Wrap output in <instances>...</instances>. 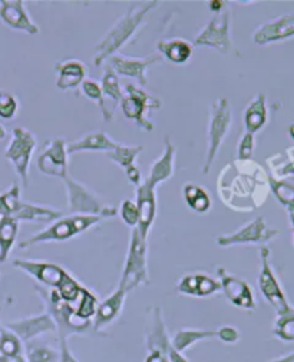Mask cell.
<instances>
[{
  "label": "cell",
  "instance_id": "6da1fadb",
  "mask_svg": "<svg viewBox=\"0 0 294 362\" xmlns=\"http://www.w3.org/2000/svg\"><path fill=\"white\" fill-rule=\"evenodd\" d=\"M264 182H268V176L256 162L235 159L221 169L217 192L227 208L249 212L263 205L267 191Z\"/></svg>",
  "mask_w": 294,
  "mask_h": 362
},
{
  "label": "cell",
  "instance_id": "7a4b0ae2",
  "mask_svg": "<svg viewBox=\"0 0 294 362\" xmlns=\"http://www.w3.org/2000/svg\"><path fill=\"white\" fill-rule=\"evenodd\" d=\"M159 4L158 2H147L142 5H132L125 15L115 22V25L106 32V35L101 39V42L95 46L94 64L96 68H101L106 60L118 54L130 40L134 39L137 32L144 25L145 18L151 11H154Z\"/></svg>",
  "mask_w": 294,
  "mask_h": 362
},
{
  "label": "cell",
  "instance_id": "3957f363",
  "mask_svg": "<svg viewBox=\"0 0 294 362\" xmlns=\"http://www.w3.org/2000/svg\"><path fill=\"white\" fill-rule=\"evenodd\" d=\"M102 221L99 216H91V215H69L62 216L52 222L47 228L43 230L32 235L30 238L22 240L19 248L28 250L30 247H35L38 244L45 243H62V240H69L75 238L77 235L88 230L89 228L98 225Z\"/></svg>",
  "mask_w": 294,
  "mask_h": 362
},
{
  "label": "cell",
  "instance_id": "277c9868",
  "mask_svg": "<svg viewBox=\"0 0 294 362\" xmlns=\"http://www.w3.org/2000/svg\"><path fill=\"white\" fill-rule=\"evenodd\" d=\"M64 184L68 197V212L71 215H91L102 219L118 215L115 206L108 205L96 192L79 180H75L71 175L64 179Z\"/></svg>",
  "mask_w": 294,
  "mask_h": 362
},
{
  "label": "cell",
  "instance_id": "5b68a950",
  "mask_svg": "<svg viewBox=\"0 0 294 362\" xmlns=\"http://www.w3.org/2000/svg\"><path fill=\"white\" fill-rule=\"evenodd\" d=\"M148 239L144 238L138 228L131 232L130 248L124 265V272L120 281V288L127 293L132 289L149 284L148 276Z\"/></svg>",
  "mask_w": 294,
  "mask_h": 362
},
{
  "label": "cell",
  "instance_id": "8992f818",
  "mask_svg": "<svg viewBox=\"0 0 294 362\" xmlns=\"http://www.w3.org/2000/svg\"><path fill=\"white\" fill-rule=\"evenodd\" d=\"M232 124V112L230 102L225 98H220L213 102L210 109V122L207 134V153L203 166V173L208 175L217 159L220 148L224 139L228 136Z\"/></svg>",
  "mask_w": 294,
  "mask_h": 362
},
{
  "label": "cell",
  "instance_id": "52a82bcc",
  "mask_svg": "<svg viewBox=\"0 0 294 362\" xmlns=\"http://www.w3.org/2000/svg\"><path fill=\"white\" fill-rule=\"evenodd\" d=\"M125 92L121 100V109L127 119L135 122L145 132L154 131V124L147 117L148 110H159L162 102L159 98L148 93L144 88H138L132 83L125 85Z\"/></svg>",
  "mask_w": 294,
  "mask_h": 362
},
{
  "label": "cell",
  "instance_id": "ba28073f",
  "mask_svg": "<svg viewBox=\"0 0 294 362\" xmlns=\"http://www.w3.org/2000/svg\"><path fill=\"white\" fill-rule=\"evenodd\" d=\"M278 230L270 229L263 216H257L253 221L243 225L240 229L231 233H224L217 238V245L221 248H230L235 245H267L270 240L277 238Z\"/></svg>",
  "mask_w": 294,
  "mask_h": 362
},
{
  "label": "cell",
  "instance_id": "9c48e42d",
  "mask_svg": "<svg viewBox=\"0 0 294 362\" xmlns=\"http://www.w3.org/2000/svg\"><path fill=\"white\" fill-rule=\"evenodd\" d=\"M194 45L213 47L222 54H228L234 49L231 40V11L228 5L211 18L196 36Z\"/></svg>",
  "mask_w": 294,
  "mask_h": 362
},
{
  "label": "cell",
  "instance_id": "30bf717a",
  "mask_svg": "<svg viewBox=\"0 0 294 362\" xmlns=\"http://www.w3.org/2000/svg\"><path fill=\"white\" fill-rule=\"evenodd\" d=\"M36 138L30 131L22 127H16L12 131L11 144L5 151L6 159L12 162L23 187H28L29 168L32 162V155L36 149Z\"/></svg>",
  "mask_w": 294,
  "mask_h": 362
},
{
  "label": "cell",
  "instance_id": "8fae6325",
  "mask_svg": "<svg viewBox=\"0 0 294 362\" xmlns=\"http://www.w3.org/2000/svg\"><path fill=\"white\" fill-rule=\"evenodd\" d=\"M260 275H259V288L268 300V304L276 310L277 315L285 313L290 308L288 300L283 292V288L271 268L270 264V250L267 247L260 248Z\"/></svg>",
  "mask_w": 294,
  "mask_h": 362
},
{
  "label": "cell",
  "instance_id": "7c38bea8",
  "mask_svg": "<svg viewBox=\"0 0 294 362\" xmlns=\"http://www.w3.org/2000/svg\"><path fill=\"white\" fill-rule=\"evenodd\" d=\"M68 163H69L68 144L62 138L47 141L43 151L38 156V169L40 173L62 179V180L69 175Z\"/></svg>",
  "mask_w": 294,
  "mask_h": 362
},
{
  "label": "cell",
  "instance_id": "4fadbf2b",
  "mask_svg": "<svg viewBox=\"0 0 294 362\" xmlns=\"http://www.w3.org/2000/svg\"><path fill=\"white\" fill-rule=\"evenodd\" d=\"M108 65L112 68V71L123 78H131L135 79L141 88L148 85L147 71L157 64L162 62V57L155 52L149 54L148 57H130L124 54H113L108 59Z\"/></svg>",
  "mask_w": 294,
  "mask_h": 362
},
{
  "label": "cell",
  "instance_id": "5bb4252c",
  "mask_svg": "<svg viewBox=\"0 0 294 362\" xmlns=\"http://www.w3.org/2000/svg\"><path fill=\"white\" fill-rule=\"evenodd\" d=\"M218 278L221 291L234 307L246 311L256 310V298L251 286L246 279L227 272L224 268H218Z\"/></svg>",
  "mask_w": 294,
  "mask_h": 362
},
{
  "label": "cell",
  "instance_id": "9a60e30c",
  "mask_svg": "<svg viewBox=\"0 0 294 362\" xmlns=\"http://www.w3.org/2000/svg\"><path fill=\"white\" fill-rule=\"evenodd\" d=\"M0 21L8 28L28 35H38L39 26L32 21L23 0H2L0 2Z\"/></svg>",
  "mask_w": 294,
  "mask_h": 362
},
{
  "label": "cell",
  "instance_id": "2e32d148",
  "mask_svg": "<svg viewBox=\"0 0 294 362\" xmlns=\"http://www.w3.org/2000/svg\"><path fill=\"white\" fill-rule=\"evenodd\" d=\"M13 267L26 272L28 275L35 278L38 282H40L45 288H50V289H56L57 285L64 281V278L68 274V271L64 269L62 267L52 262H43V261L16 259L13 262Z\"/></svg>",
  "mask_w": 294,
  "mask_h": 362
},
{
  "label": "cell",
  "instance_id": "e0dca14e",
  "mask_svg": "<svg viewBox=\"0 0 294 362\" xmlns=\"http://www.w3.org/2000/svg\"><path fill=\"white\" fill-rule=\"evenodd\" d=\"M137 208H138V230L140 233L148 239V233L155 222L157 212H158V204H157V192L155 188L149 187L145 180L137 187Z\"/></svg>",
  "mask_w": 294,
  "mask_h": 362
},
{
  "label": "cell",
  "instance_id": "ac0fdd59",
  "mask_svg": "<svg viewBox=\"0 0 294 362\" xmlns=\"http://www.w3.org/2000/svg\"><path fill=\"white\" fill-rule=\"evenodd\" d=\"M293 36H294V15H284L260 25L253 35V40L256 45L264 46L274 42L290 39Z\"/></svg>",
  "mask_w": 294,
  "mask_h": 362
},
{
  "label": "cell",
  "instance_id": "d6986e66",
  "mask_svg": "<svg viewBox=\"0 0 294 362\" xmlns=\"http://www.w3.org/2000/svg\"><path fill=\"white\" fill-rule=\"evenodd\" d=\"M142 149L144 148L141 145L130 146V145H124V144L118 142V145L113 151L105 153L109 160L118 163L124 169L128 180L135 187H138L142 182L141 172L137 166V158L142 152Z\"/></svg>",
  "mask_w": 294,
  "mask_h": 362
},
{
  "label": "cell",
  "instance_id": "ffe728a7",
  "mask_svg": "<svg viewBox=\"0 0 294 362\" xmlns=\"http://www.w3.org/2000/svg\"><path fill=\"white\" fill-rule=\"evenodd\" d=\"M8 328L23 341H30L46 332H55L56 325L50 314L45 313L35 317H28L15 322L8 324Z\"/></svg>",
  "mask_w": 294,
  "mask_h": 362
},
{
  "label": "cell",
  "instance_id": "44dd1931",
  "mask_svg": "<svg viewBox=\"0 0 294 362\" xmlns=\"http://www.w3.org/2000/svg\"><path fill=\"white\" fill-rule=\"evenodd\" d=\"M125 298L127 292L118 286L115 292H112L106 299H103L102 303L98 305L96 314L92 321V327L96 332L105 329L109 327L118 317H120L124 304H125Z\"/></svg>",
  "mask_w": 294,
  "mask_h": 362
},
{
  "label": "cell",
  "instance_id": "7402d4cb",
  "mask_svg": "<svg viewBox=\"0 0 294 362\" xmlns=\"http://www.w3.org/2000/svg\"><path fill=\"white\" fill-rule=\"evenodd\" d=\"M175 155H176V148L172 144L169 136H165V145H164V151L162 155L151 165L149 173L145 179V182L152 187L157 188L158 185L164 184L165 180L171 179L175 170Z\"/></svg>",
  "mask_w": 294,
  "mask_h": 362
},
{
  "label": "cell",
  "instance_id": "603a6c76",
  "mask_svg": "<svg viewBox=\"0 0 294 362\" xmlns=\"http://www.w3.org/2000/svg\"><path fill=\"white\" fill-rule=\"evenodd\" d=\"M55 71L57 74L55 86L59 90H72L82 85L86 79V66L81 60L69 59L55 65Z\"/></svg>",
  "mask_w": 294,
  "mask_h": 362
},
{
  "label": "cell",
  "instance_id": "cb8c5ba5",
  "mask_svg": "<svg viewBox=\"0 0 294 362\" xmlns=\"http://www.w3.org/2000/svg\"><path fill=\"white\" fill-rule=\"evenodd\" d=\"M221 289L218 281L205 274H188L183 276L176 285V291L188 296L205 298L217 293Z\"/></svg>",
  "mask_w": 294,
  "mask_h": 362
},
{
  "label": "cell",
  "instance_id": "d4e9b609",
  "mask_svg": "<svg viewBox=\"0 0 294 362\" xmlns=\"http://www.w3.org/2000/svg\"><path fill=\"white\" fill-rule=\"evenodd\" d=\"M149 325L147 335V345L151 352H159L168 356L171 349V342L165 329L162 311L159 307H152L149 310Z\"/></svg>",
  "mask_w": 294,
  "mask_h": 362
},
{
  "label": "cell",
  "instance_id": "484cf974",
  "mask_svg": "<svg viewBox=\"0 0 294 362\" xmlns=\"http://www.w3.org/2000/svg\"><path fill=\"white\" fill-rule=\"evenodd\" d=\"M157 53L174 65H186L194 53L193 45L187 39L172 37L157 42Z\"/></svg>",
  "mask_w": 294,
  "mask_h": 362
},
{
  "label": "cell",
  "instance_id": "4316f807",
  "mask_svg": "<svg viewBox=\"0 0 294 362\" xmlns=\"http://www.w3.org/2000/svg\"><path fill=\"white\" fill-rule=\"evenodd\" d=\"M118 142H115L112 138H109L102 131L89 132L81 139H77L74 142L68 144V153H77V152H111L116 148Z\"/></svg>",
  "mask_w": 294,
  "mask_h": 362
},
{
  "label": "cell",
  "instance_id": "83f0119b",
  "mask_svg": "<svg viewBox=\"0 0 294 362\" xmlns=\"http://www.w3.org/2000/svg\"><path fill=\"white\" fill-rule=\"evenodd\" d=\"M64 216V212L46 206V205H36V204H29L23 202L21 204L18 212L15 214V219L19 222H55L57 219H61Z\"/></svg>",
  "mask_w": 294,
  "mask_h": 362
},
{
  "label": "cell",
  "instance_id": "f1b7e54d",
  "mask_svg": "<svg viewBox=\"0 0 294 362\" xmlns=\"http://www.w3.org/2000/svg\"><path fill=\"white\" fill-rule=\"evenodd\" d=\"M267 124L266 95L259 93L244 110V128L249 134H257Z\"/></svg>",
  "mask_w": 294,
  "mask_h": 362
},
{
  "label": "cell",
  "instance_id": "f546056e",
  "mask_svg": "<svg viewBox=\"0 0 294 362\" xmlns=\"http://www.w3.org/2000/svg\"><path fill=\"white\" fill-rule=\"evenodd\" d=\"M19 232V221L13 216L0 218V262L9 258Z\"/></svg>",
  "mask_w": 294,
  "mask_h": 362
},
{
  "label": "cell",
  "instance_id": "4dcf8cb0",
  "mask_svg": "<svg viewBox=\"0 0 294 362\" xmlns=\"http://www.w3.org/2000/svg\"><path fill=\"white\" fill-rule=\"evenodd\" d=\"M217 338V331H203V329H181L172 337L171 348L176 352L184 354L190 346L196 345L200 341Z\"/></svg>",
  "mask_w": 294,
  "mask_h": 362
},
{
  "label": "cell",
  "instance_id": "1f68e13d",
  "mask_svg": "<svg viewBox=\"0 0 294 362\" xmlns=\"http://www.w3.org/2000/svg\"><path fill=\"white\" fill-rule=\"evenodd\" d=\"M183 197L187 205L197 214H207L211 208V197L208 191L200 185L187 182L183 187Z\"/></svg>",
  "mask_w": 294,
  "mask_h": 362
},
{
  "label": "cell",
  "instance_id": "d6a6232c",
  "mask_svg": "<svg viewBox=\"0 0 294 362\" xmlns=\"http://www.w3.org/2000/svg\"><path fill=\"white\" fill-rule=\"evenodd\" d=\"M101 89H102L105 100L109 99L112 102V110H115L116 106L121 103V100L124 98V90H123V86L120 82V76H118L112 71V68L109 65H106L103 69Z\"/></svg>",
  "mask_w": 294,
  "mask_h": 362
},
{
  "label": "cell",
  "instance_id": "836d02e7",
  "mask_svg": "<svg viewBox=\"0 0 294 362\" xmlns=\"http://www.w3.org/2000/svg\"><path fill=\"white\" fill-rule=\"evenodd\" d=\"M81 92L85 98H88L89 100L95 102L99 106V110L102 113V117L105 122H111L113 119V113L108 106H106V100L103 98L102 89H101V83L96 82L95 79H85L81 85Z\"/></svg>",
  "mask_w": 294,
  "mask_h": 362
},
{
  "label": "cell",
  "instance_id": "e575fe53",
  "mask_svg": "<svg viewBox=\"0 0 294 362\" xmlns=\"http://www.w3.org/2000/svg\"><path fill=\"white\" fill-rule=\"evenodd\" d=\"M268 185L278 202L285 206L288 212H294V185L273 176H268Z\"/></svg>",
  "mask_w": 294,
  "mask_h": 362
},
{
  "label": "cell",
  "instance_id": "d590c367",
  "mask_svg": "<svg viewBox=\"0 0 294 362\" xmlns=\"http://www.w3.org/2000/svg\"><path fill=\"white\" fill-rule=\"evenodd\" d=\"M273 334L284 342H294V308L291 305L285 313L277 315Z\"/></svg>",
  "mask_w": 294,
  "mask_h": 362
},
{
  "label": "cell",
  "instance_id": "8d00e7d4",
  "mask_svg": "<svg viewBox=\"0 0 294 362\" xmlns=\"http://www.w3.org/2000/svg\"><path fill=\"white\" fill-rule=\"evenodd\" d=\"M99 305V300L96 298V295H94L89 289H86L85 286H82L81 289V295L78 299V305L75 307V313L81 320L85 321H92L96 310Z\"/></svg>",
  "mask_w": 294,
  "mask_h": 362
},
{
  "label": "cell",
  "instance_id": "74e56055",
  "mask_svg": "<svg viewBox=\"0 0 294 362\" xmlns=\"http://www.w3.org/2000/svg\"><path fill=\"white\" fill-rule=\"evenodd\" d=\"M21 204V187L18 184H13L9 191L0 194V218L15 216Z\"/></svg>",
  "mask_w": 294,
  "mask_h": 362
},
{
  "label": "cell",
  "instance_id": "f35d334b",
  "mask_svg": "<svg viewBox=\"0 0 294 362\" xmlns=\"http://www.w3.org/2000/svg\"><path fill=\"white\" fill-rule=\"evenodd\" d=\"M81 289H82V285L68 272L67 276L64 278V281L57 285L56 292H57L59 296H61L62 300L74 305V304L78 303L79 295H81Z\"/></svg>",
  "mask_w": 294,
  "mask_h": 362
},
{
  "label": "cell",
  "instance_id": "ab89813d",
  "mask_svg": "<svg viewBox=\"0 0 294 362\" xmlns=\"http://www.w3.org/2000/svg\"><path fill=\"white\" fill-rule=\"evenodd\" d=\"M26 358V362H59L57 352L40 342H33L28 345Z\"/></svg>",
  "mask_w": 294,
  "mask_h": 362
},
{
  "label": "cell",
  "instance_id": "60d3db41",
  "mask_svg": "<svg viewBox=\"0 0 294 362\" xmlns=\"http://www.w3.org/2000/svg\"><path fill=\"white\" fill-rule=\"evenodd\" d=\"M0 351H2L4 356L9 359H16L22 354V344L21 339L8 329H2L0 334Z\"/></svg>",
  "mask_w": 294,
  "mask_h": 362
},
{
  "label": "cell",
  "instance_id": "b9f144b4",
  "mask_svg": "<svg viewBox=\"0 0 294 362\" xmlns=\"http://www.w3.org/2000/svg\"><path fill=\"white\" fill-rule=\"evenodd\" d=\"M19 110L18 99L5 90H0V117L2 119H13Z\"/></svg>",
  "mask_w": 294,
  "mask_h": 362
},
{
  "label": "cell",
  "instance_id": "7bdbcfd3",
  "mask_svg": "<svg viewBox=\"0 0 294 362\" xmlns=\"http://www.w3.org/2000/svg\"><path fill=\"white\" fill-rule=\"evenodd\" d=\"M118 215L121 216V219L124 221L125 225H128L130 228H137L138 226V221H140V215H138V208L137 204L131 199H125L121 204V208L118 209Z\"/></svg>",
  "mask_w": 294,
  "mask_h": 362
},
{
  "label": "cell",
  "instance_id": "ee69618b",
  "mask_svg": "<svg viewBox=\"0 0 294 362\" xmlns=\"http://www.w3.org/2000/svg\"><path fill=\"white\" fill-rule=\"evenodd\" d=\"M254 135L253 134H249V132H244V135L242 136L240 142H239V146H237V152H239V160H250L251 156H253V152H254Z\"/></svg>",
  "mask_w": 294,
  "mask_h": 362
},
{
  "label": "cell",
  "instance_id": "f6af8a7d",
  "mask_svg": "<svg viewBox=\"0 0 294 362\" xmlns=\"http://www.w3.org/2000/svg\"><path fill=\"white\" fill-rule=\"evenodd\" d=\"M217 338L225 344H235L240 339V331L232 325H224L217 329Z\"/></svg>",
  "mask_w": 294,
  "mask_h": 362
},
{
  "label": "cell",
  "instance_id": "bcb514c9",
  "mask_svg": "<svg viewBox=\"0 0 294 362\" xmlns=\"http://www.w3.org/2000/svg\"><path fill=\"white\" fill-rule=\"evenodd\" d=\"M59 362H78L69 351L68 339H61V355H59Z\"/></svg>",
  "mask_w": 294,
  "mask_h": 362
},
{
  "label": "cell",
  "instance_id": "7dc6e473",
  "mask_svg": "<svg viewBox=\"0 0 294 362\" xmlns=\"http://www.w3.org/2000/svg\"><path fill=\"white\" fill-rule=\"evenodd\" d=\"M145 362H168V356L162 355L159 352H149Z\"/></svg>",
  "mask_w": 294,
  "mask_h": 362
},
{
  "label": "cell",
  "instance_id": "c3c4849f",
  "mask_svg": "<svg viewBox=\"0 0 294 362\" xmlns=\"http://www.w3.org/2000/svg\"><path fill=\"white\" fill-rule=\"evenodd\" d=\"M227 6V4L225 2H211L210 4V9H211V12H215V13H218V12H221L224 8Z\"/></svg>",
  "mask_w": 294,
  "mask_h": 362
},
{
  "label": "cell",
  "instance_id": "681fc988",
  "mask_svg": "<svg viewBox=\"0 0 294 362\" xmlns=\"http://www.w3.org/2000/svg\"><path fill=\"white\" fill-rule=\"evenodd\" d=\"M270 362H294V352H291L288 355H284V356H280V358H276Z\"/></svg>",
  "mask_w": 294,
  "mask_h": 362
},
{
  "label": "cell",
  "instance_id": "f907efd6",
  "mask_svg": "<svg viewBox=\"0 0 294 362\" xmlns=\"http://www.w3.org/2000/svg\"><path fill=\"white\" fill-rule=\"evenodd\" d=\"M6 136H8V132H6L5 127L0 125V141H4Z\"/></svg>",
  "mask_w": 294,
  "mask_h": 362
},
{
  "label": "cell",
  "instance_id": "816d5d0a",
  "mask_svg": "<svg viewBox=\"0 0 294 362\" xmlns=\"http://www.w3.org/2000/svg\"><path fill=\"white\" fill-rule=\"evenodd\" d=\"M288 132H290V136H291V139L294 141V122L290 125V128H288Z\"/></svg>",
  "mask_w": 294,
  "mask_h": 362
},
{
  "label": "cell",
  "instance_id": "f5cc1de1",
  "mask_svg": "<svg viewBox=\"0 0 294 362\" xmlns=\"http://www.w3.org/2000/svg\"><path fill=\"white\" fill-rule=\"evenodd\" d=\"M290 215V221H291V225H293V229H294V212H288Z\"/></svg>",
  "mask_w": 294,
  "mask_h": 362
},
{
  "label": "cell",
  "instance_id": "db71d44e",
  "mask_svg": "<svg viewBox=\"0 0 294 362\" xmlns=\"http://www.w3.org/2000/svg\"><path fill=\"white\" fill-rule=\"evenodd\" d=\"M0 362H11V359L9 358H6V356H0Z\"/></svg>",
  "mask_w": 294,
  "mask_h": 362
},
{
  "label": "cell",
  "instance_id": "11a10c76",
  "mask_svg": "<svg viewBox=\"0 0 294 362\" xmlns=\"http://www.w3.org/2000/svg\"><path fill=\"white\" fill-rule=\"evenodd\" d=\"M13 362H26L22 356H19V358H16V359H13Z\"/></svg>",
  "mask_w": 294,
  "mask_h": 362
}]
</instances>
